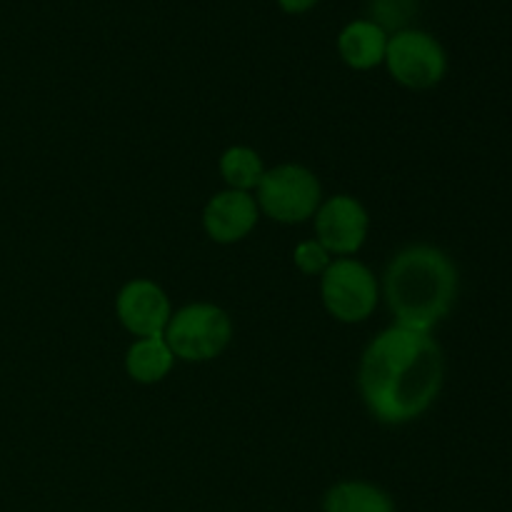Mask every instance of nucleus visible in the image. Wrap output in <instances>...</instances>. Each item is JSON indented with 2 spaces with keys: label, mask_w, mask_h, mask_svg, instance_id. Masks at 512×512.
<instances>
[{
  "label": "nucleus",
  "mask_w": 512,
  "mask_h": 512,
  "mask_svg": "<svg viewBox=\"0 0 512 512\" xmlns=\"http://www.w3.org/2000/svg\"><path fill=\"white\" fill-rule=\"evenodd\" d=\"M445 360L430 333L388 328L368 345L360 363V393L370 413L388 425L420 418L443 388Z\"/></svg>",
  "instance_id": "1"
},
{
  "label": "nucleus",
  "mask_w": 512,
  "mask_h": 512,
  "mask_svg": "<svg viewBox=\"0 0 512 512\" xmlns=\"http://www.w3.org/2000/svg\"><path fill=\"white\" fill-rule=\"evenodd\" d=\"M458 295L453 260L433 245L400 250L385 273V298L398 328L430 333L450 313Z\"/></svg>",
  "instance_id": "2"
},
{
  "label": "nucleus",
  "mask_w": 512,
  "mask_h": 512,
  "mask_svg": "<svg viewBox=\"0 0 512 512\" xmlns=\"http://www.w3.org/2000/svg\"><path fill=\"white\" fill-rule=\"evenodd\" d=\"M163 338L175 358L188 360V363H205V360L218 358L228 348L233 338V323L218 305H185L178 313L170 315Z\"/></svg>",
  "instance_id": "3"
},
{
  "label": "nucleus",
  "mask_w": 512,
  "mask_h": 512,
  "mask_svg": "<svg viewBox=\"0 0 512 512\" xmlns=\"http://www.w3.org/2000/svg\"><path fill=\"white\" fill-rule=\"evenodd\" d=\"M258 205L280 223H303L320 208L318 178L293 163L265 170L258 183Z\"/></svg>",
  "instance_id": "4"
},
{
  "label": "nucleus",
  "mask_w": 512,
  "mask_h": 512,
  "mask_svg": "<svg viewBox=\"0 0 512 512\" xmlns=\"http://www.w3.org/2000/svg\"><path fill=\"white\" fill-rule=\"evenodd\" d=\"M385 63L400 85L413 90L433 88L445 78V70H448L443 45L433 35L413 28H405L388 38Z\"/></svg>",
  "instance_id": "5"
},
{
  "label": "nucleus",
  "mask_w": 512,
  "mask_h": 512,
  "mask_svg": "<svg viewBox=\"0 0 512 512\" xmlns=\"http://www.w3.org/2000/svg\"><path fill=\"white\" fill-rule=\"evenodd\" d=\"M323 303L343 323H363L378 305V283L363 263L340 258L323 273Z\"/></svg>",
  "instance_id": "6"
},
{
  "label": "nucleus",
  "mask_w": 512,
  "mask_h": 512,
  "mask_svg": "<svg viewBox=\"0 0 512 512\" xmlns=\"http://www.w3.org/2000/svg\"><path fill=\"white\" fill-rule=\"evenodd\" d=\"M315 235L328 253L353 255L368 238V213L350 195L325 200L315 213Z\"/></svg>",
  "instance_id": "7"
},
{
  "label": "nucleus",
  "mask_w": 512,
  "mask_h": 512,
  "mask_svg": "<svg viewBox=\"0 0 512 512\" xmlns=\"http://www.w3.org/2000/svg\"><path fill=\"white\" fill-rule=\"evenodd\" d=\"M115 310L125 328L138 338L163 335L170 323V300L153 280H130L115 300Z\"/></svg>",
  "instance_id": "8"
},
{
  "label": "nucleus",
  "mask_w": 512,
  "mask_h": 512,
  "mask_svg": "<svg viewBox=\"0 0 512 512\" xmlns=\"http://www.w3.org/2000/svg\"><path fill=\"white\" fill-rule=\"evenodd\" d=\"M255 223H258V203L253 195L243 193V190H225L205 205V233L215 243H238V240L248 238Z\"/></svg>",
  "instance_id": "9"
},
{
  "label": "nucleus",
  "mask_w": 512,
  "mask_h": 512,
  "mask_svg": "<svg viewBox=\"0 0 512 512\" xmlns=\"http://www.w3.org/2000/svg\"><path fill=\"white\" fill-rule=\"evenodd\" d=\"M340 58L355 70H370L385 60L388 50V35L373 20H355L345 25L338 38Z\"/></svg>",
  "instance_id": "10"
},
{
  "label": "nucleus",
  "mask_w": 512,
  "mask_h": 512,
  "mask_svg": "<svg viewBox=\"0 0 512 512\" xmlns=\"http://www.w3.org/2000/svg\"><path fill=\"white\" fill-rule=\"evenodd\" d=\"M175 363V355L170 345L165 343L163 335H153V338H140L130 345L128 355H125V370L135 383H160L165 375L170 373Z\"/></svg>",
  "instance_id": "11"
},
{
  "label": "nucleus",
  "mask_w": 512,
  "mask_h": 512,
  "mask_svg": "<svg viewBox=\"0 0 512 512\" xmlns=\"http://www.w3.org/2000/svg\"><path fill=\"white\" fill-rule=\"evenodd\" d=\"M325 512H395L393 500L375 485L363 480H345L328 490L323 500Z\"/></svg>",
  "instance_id": "12"
},
{
  "label": "nucleus",
  "mask_w": 512,
  "mask_h": 512,
  "mask_svg": "<svg viewBox=\"0 0 512 512\" xmlns=\"http://www.w3.org/2000/svg\"><path fill=\"white\" fill-rule=\"evenodd\" d=\"M220 173H223L230 190H243V193H248L250 188H258L265 168L263 160H260V155L255 150L245 148V145H235V148L225 150L223 158H220Z\"/></svg>",
  "instance_id": "13"
},
{
  "label": "nucleus",
  "mask_w": 512,
  "mask_h": 512,
  "mask_svg": "<svg viewBox=\"0 0 512 512\" xmlns=\"http://www.w3.org/2000/svg\"><path fill=\"white\" fill-rule=\"evenodd\" d=\"M370 13H373V23L378 28L400 33L415 15V0H373Z\"/></svg>",
  "instance_id": "14"
},
{
  "label": "nucleus",
  "mask_w": 512,
  "mask_h": 512,
  "mask_svg": "<svg viewBox=\"0 0 512 512\" xmlns=\"http://www.w3.org/2000/svg\"><path fill=\"white\" fill-rule=\"evenodd\" d=\"M295 265L300 273L318 275L325 273L330 265V253L318 243V240H305L295 248Z\"/></svg>",
  "instance_id": "15"
},
{
  "label": "nucleus",
  "mask_w": 512,
  "mask_h": 512,
  "mask_svg": "<svg viewBox=\"0 0 512 512\" xmlns=\"http://www.w3.org/2000/svg\"><path fill=\"white\" fill-rule=\"evenodd\" d=\"M278 3L285 13H305V10L313 8L318 0H278Z\"/></svg>",
  "instance_id": "16"
}]
</instances>
